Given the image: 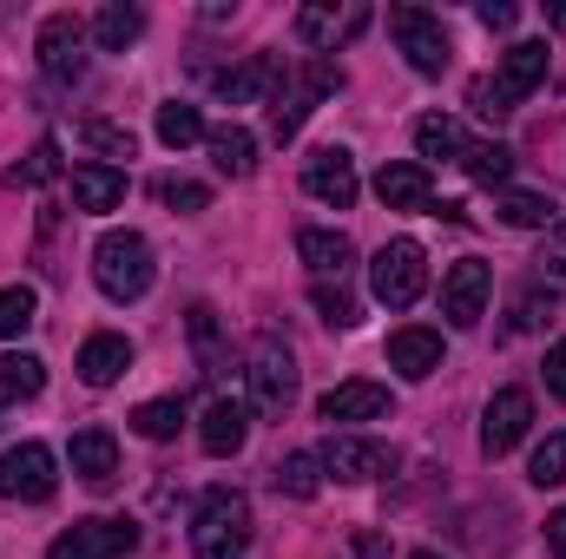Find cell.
Here are the masks:
<instances>
[{
    "label": "cell",
    "instance_id": "19",
    "mask_svg": "<svg viewBox=\"0 0 566 559\" xmlns=\"http://www.w3.org/2000/svg\"><path fill=\"white\" fill-rule=\"evenodd\" d=\"M66 461H73V474H80L86 487H113V481H119V441H113L106 428H80L73 447H66Z\"/></svg>",
    "mask_w": 566,
    "mask_h": 559
},
{
    "label": "cell",
    "instance_id": "2",
    "mask_svg": "<svg viewBox=\"0 0 566 559\" xmlns=\"http://www.w3.org/2000/svg\"><path fill=\"white\" fill-rule=\"evenodd\" d=\"M541 80H547V40H521V46H507V53H501V73L474 80L468 106H474L481 119H507V113H514Z\"/></svg>",
    "mask_w": 566,
    "mask_h": 559
},
{
    "label": "cell",
    "instance_id": "11",
    "mask_svg": "<svg viewBox=\"0 0 566 559\" xmlns=\"http://www.w3.org/2000/svg\"><path fill=\"white\" fill-rule=\"evenodd\" d=\"M316 461H323V474H336V481H349V487H369V481H389V474H396V447L363 441V434H336Z\"/></svg>",
    "mask_w": 566,
    "mask_h": 559
},
{
    "label": "cell",
    "instance_id": "39",
    "mask_svg": "<svg viewBox=\"0 0 566 559\" xmlns=\"http://www.w3.org/2000/svg\"><path fill=\"white\" fill-rule=\"evenodd\" d=\"M310 296H316V309H323V323H336V329H356V323H363V309H356V296H349L343 283H336V289H329V283H316Z\"/></svg>",
    "mask_w": 566,
    "mask_h": 559
},
{
    "label": "cell",
    "instance_id": "42",
    "mask_svg": "<svg viewBox=\"0 0 566 559\" xmlns=\"http://www.w3.org/2000/svg\"><path fill=\"white\" fill-rule=\"evenodd\" d=\"M474 20H481L488 33H507V27L521 20V7H514V0H481V7H474Z\"/></svg>",
    "mask_w": 566,
    "mask_h": 559
},
{
    "label": "cell",
    "instance_id": "24",
    "mask_svg": "<svg viewBox=\"0 0 566 559\" xmlns=\"http://www.w3.org/2000/svg\"><path fill=\"white\" fill-rule=\"evenodd\" d=\"M389 369H402L409 382H428L441 369V336L434 329H396L389 336Z\"/></svg>",
    "mask_w": 566,
    "mask_h": 559
},
{
    "label": "cell",
    "instance_id": "29",
    "mask_svg": "<svg viewBox=\"0 0 566 559\" xmlns=\"http://www.w3.org/2000/svg\"><path fill=\"white\" fill-rule=\"evenodd\" d=\"M461 171H468L474 184H507L514 151H507L501 139H468V145H461Z\"/></svg>",
    "mask_w": 566,
    "mask_h": 559
},
{
    "label": "cell",
    "instance_id": "20",
    "mask_svg": "<svg viewBox=\"0 0 566 559\" xmlns=\"http://www.w3.org/2000/svg\"><path fill=\"white\" fill-rule=\"evenodd\" d=\"M244 434H251V409L238 402V395H211V409L198 421V441H205V454H238L244 447Z\"/></svg>",
    "mask_w": 566,
    "mask_h": 559
},
{
    "label": "cell",
    "instance_id": "13",
    "mask_svg": "<svg viewBox=\"0 0 566 559\" xmlns=\"http://www.w3.org/2000/svg\"><path fill=\"white\" fill-rule=\"evenodd\" d=\"M488 289H494V271H488L481 257L448 264V277H441V316H448L454 329H474V323L488 316Z\"/></svg>",
    "mask_w": 566,
    "mask_h": 559
},
{
    "label": "cell",
    "instance_id": "28",
    "mask_svg": "<svg viewBox=\"0 0 566 559\" xmlns=\"http://www.w3.org/2000/svg\"><path fill=\"white\" fill-rule=\"evenodd\" d=\"M139 33H145V13H139V7H126V0L99 7V20H93V40H99V53H126Z\"/></svg>",
    "mask_w": 566,
    "mask_h": 559
},
{
    "label": "cell",
    "instance_id": "31",
    "mask_svg": "<svg viewBox=\"0 0 566 559\" xmlns=\"http://www.w3.org/2000/svg\"><path fill=\"white\" fill-rule=\"evenodd\" d=\"M271 481H277V494H290V500H316V487H323V461L296 447V454H283L277 461Z\"/></svg>",
    "mask_w": 566,
    "mask_h": 559
},
{
    "label": "cell",
    "instance_id": "21",
    "mask_svg": "<svg viewBox=\"0 0 566 559\" xmlns=\"http://www.w3.org/2000/svg\"><path fill=\"white\" fill-rule=\"evenodd\" d=\"M316 415L329 421V428H336V421H382L389 415V389H382V382H336V389L316 402Z\"/></svg>",
    "mask_w": 566,
    "mask_h": 559
},
{
    "label": "cell",
    "instance_id": "9",
    "mask_svg": "<svg viewBox=\"0 0 566 559\" xmlns=\"http://www.w3.org/2000/svg\"><path fill=\"white\" fill-rule=\"evenodd\" d=\"M33 53H40L46 80H66L73 86L86 73V20L80 13H46L40 33H33Z\"/></svg>",
    "mask_w": 566,
    "mask_h": 559
},
{
    "label": "cell",
    "instance_id": "36",
    "mask_svg": "<svg viewBox=\"0 0 566 559\" xmlns=\"http://www.w3.org/2000/svg\"><path fill=\"white\" fill-rule=\"evenodd\" d=\"M80 145H86V151H99V165L133 158V133H126V126H113V119H80Z\"/></svg>",
    "mask_w": 566,
    "mask_h": 559
},
{
    "label": "cell",
    "instance_id": "8",
    "mask_svg": "<svg viewBox=\"0 0 566 559\" xmlns=\"http://www.w3.org/2000/svg\"><path fill=\"white\" fill-rule=\"evenodd\" d=\"M53 487H60V461H53L46 441H20V447L0 454V494L7 500L40 507V500H53Z\"/></svg>",
    "mask_w": 566,
    "mask_h": 559
},
{
    "label": "cell",
    "instance_id": "41",
    "mask_svg": "<svg viewBox=\"0 0 566 559\" xmlns=\"http://www.w3.org/2000/svg\"><path fill=\"white\" fill-rule=\"evenodd\" d=\"M158 204H171V211H205V204H211V191H205V184H191V178H158Z\"/></svg>",
    "mask_w": 566,
    "mask_h": 559
},
{
    "label": "cell",
    "instance_id": "47",
    "mask_svg": "<svg viewBox=\"0 0 566 559\" xmlns=\"http://www.w3.org/2000/svg\"><path fill=\"white\" fill-rule=\"evenodd\" d=\"M409 559H441V553H409Z\"/></svg>",
    "mask_w": 566,
    "mask_h": 559
},
{
    "label": "cell",
    "instance_id": "25",
    "mask_svg": "<svg viewBox=\"0 0 566 559\" xmlns=\"http://www.w3.org/2000/svg\"><path fill=\"white\" fill-rule=\"evenodd\" d=\"M205 145H211V158H218L224 178H251L258 171V139L244 126H218V133H205Z\"/></svg>",
    "mask_w": 566,
    "mask_h": 559
},
{
    "label": "cell",
    "instance_id": "43",
    "mask_svg": "<svg viewBox=\"0 0 566 559\" xmlns=\"http://www.w3.org/2000/svg\"><path fill=\"white\" fill-rule=\"evenodd\" d=\"M547 395H554V402H566V336L547 349Z\"/></svg>",
    "mask_w": 566,
    "mask_h": 559
},
{
    "label": "cell",
    "instance_id": "10",
    "mask_svg": "<svg viewBox=\"0 0 566 559\" xmlns=\"http://www.w3.org/2000/svg\"><path fill=\"white\" fill-rule=\"evenodd\" d=\"M139 547V527L133 520H73L53 547H46V559H119Z\"/></svg>",
    "mask_w": 566,
    "mask_h": 559
},
{
    "label": "cell",
    "instance_id": "37",
    "mask_svg": "<svg viewBox=\"0 0 566 559\" xmlns=\"http://www.w3.org/2000/svg\"><path fill=\"white\" fill-rule=\"evenodd\" d=\"M527 481H534V487H560V481H566V434H547V441L534 447Z\"/></svg>",
    "mask_w": 566,
    "mask_h": 559
},
{
    "label": "cell",
    "instance_id": "4",
    "mask_svg": "<svg viewBox=\"0 0 566 559\" xmlns=\"http://www.w3.org/2000/svg\"><path fill=\"white\" fill-rule=\"evenodd\" d=\"M336 86H343V66H336V60H323V53H310V60L283 80V93L271 99V139L290 145L296 133H303V119L316 113V99H329Z\"/></svg>",
    "mask_w": 566,
    "mask_h": 559
},
{
    "label": "cell",
    "instance_id": "44",
    "mask_svg": "<svg viewBox=\"0 0 566 559\" xmlns=\"http://www.w3.org/2000/svg\"><path fill=\"white\" fill-rule=\"evenodd\" d=\"M547 553H560V559H566V507L554 514V520H547Z\"/></svg>",
    "mask_w": 566,
    "mask_h": 559
},
{
    "label": "cell",
    "instance_id": "26",
    "mask_svg": "<svg viewBox=\"0 0 566 559\" xmlns=\"http://www.w3.org/2000/svg\"><path fill=\"white\" fill-rule=\"evenodd\" d=\"M494 211H501V224H514V231H554V198H547V191H501Z\"/></svg>",
    "mask_w": 566,
    "mask_h": 559
},
{
    "label": "cell",
    "instance_id": "6",
    "mask_svg": "<svg viewBox=\"0 0 566 559\" xmlns=\"http://www.w3.org/2000/svg\"><path fill=\"white\" fill-rule=\"evenodd\" d=\"M244 382H251L258 415L283 421V415H290V402H296V356L283 349L277 336H258V342H251V356H244Z\"/></svg>",
    "mask_w": 566,
    "mask_h": 559
},
{
    "label": "cell",
    "instance_id": "33",
    "mask_svg": "<svg viewBox=\"0 0 566 559\" xmlns=\"http://www.w3.org/2000/svg\"><path fill=\"white\" fill-rule=\"evenodd\" d=\"M461 145H468V133H461L448 113L416 119V151H422V158H461Z\"/></svg>",
    "mask_w": 566,
    "mask_h": 559
},
{
    "label": "cell",
    "instance_id": "22",
    "mask_svg": "<svg viewBox=\"0 0 566 559\" xmlns=\"http://www.w3.org/2000/svg\"><path fill=\"white\" fill-rule=\"evenodd\" d=\"M296 257L316 271V283H329V277L343 283L349 264H356V244H349L343 231H316V224H310V231H296Z\"/></svg>",
    "mask_w": 566,
    "mask_h": 559
},
{
    "label": "cell",
    "instance_id": "32",
    "mask_svg": "<svg viewBox=\"0 0 566 559\" xmlns=\"http://www.w3.org/2000/svg\"><path fill=\"white\" fill-rule=\"evenodd\" d=\"M191 342H198L205 376H224V369H231V356H224V342H218V309H211V303H191Z\"/></svg>",
    "mask_w": 566,
    "mask_h": 559
},
{
    "label": "cell",
    "instance_id": "7",
    "mask_svg": "<svg viewBox=\"0 0 566 559\" xmlns=\"http://www.w3.org/2000/svg\"><path fill=\"white\" fill-rule=\"evenodd\" d=\"M389 33H396V46L409 53V66H416L422 80H441V73H448L454 40H448L441 13H422V7H389Z\"/></svg>",
    "mask_w": 566,
    "mask_h": 559
},
{
    "label": "cell",
    "instance_id": "1",
    "mask_svg": "<svg viewBox=\"0 0 566 559\" xmlns=\"http://www.w3.org/2000/svg\"><path fill=\"white\" fill-rule=\"evenodd\" d=\"M251 547V500L238 487H205L191 514V559H244Z\"/></svg>",
    "mask_w": 566,
    "mask_h": 559
},
{
    "label": "cell",
    "instance_id": "12",
    "mask_svg": "<svg viewBox=\"0 0 566 559\" xmlns=\"http://www.w3.org/2000/svg\"><path fill=\"white\" fill-rule=\"evenodd\" d=\"M303 191H310L316 204H329V211H349V204H356V191H363V178H356V158H349L343 145H323V151H310V158H303Z\"/></svg>",
    "mask_w": 566,
    "mask_h": 559
},
{
    "label": "cell",
    "instance_id": "14",
    "mask_svg": "<svg viewBox=\"0 0 566 559\" xmlns=\"http://www.w3.org/2000/svg\"><path fill=\"white\" fill-rule=\"evenodd\" d=\"M527 428H534V395H527V389H501V395L488 402V415H481V454L501 461L507 447L527 441Z\"/></svg>",
    "mask_w": 566,
    "mask_h": 559
},
{
    "label": "cell",
    "instance_id": "3",
    "mask_svg": "<svg viewBox=\"0 0 566 559\" xmlns=\"http://www.w3.org/2000/svg\"><path fill=\"white\" fill-rule=\"evenodd\" d=\"M151 277H158V264H151V244H145L139 231H106L93 244V283H99V296L139 303L145 289H151Z\"/></svg>",
    "mask_w": 566,
    "mask_h": 559
},
{
    "label": "cell",
    "instance_id": "5",
    "mask_svg": "<svg viewBox=\"0 0 566 559\" xmlns=\"http://www.w3.org/2000/svg\"><path fill=\"white\" fill-rule=\"evenodd\" d=\"M369 289H376V303H389V309H416L428 289V251L416 238H389L382 251H376V264H369Z\"/></svg>",
    "mask_w": 566,
    "mask_h": 559
},
{
    "label": "cell",
    "instance_id": "45",
    "mask_svg": "<svg viewBox=\"0 0 566 559\" xmlns=\"http://www.w3.org/2000/svg\"><path fill=\"white\" fill-rule=\"evenodd\" d=\"M356 559H389V540H382V534H363V540H356Z\"/></svg>",
    "mask_w": 566,
    "mask_h": 559
},
{
    "label": "cell",
    "instance_id": "35",
    "mask_svg": "<svg viewBox=\"0 0 566 559\" xmlns=\"http://www.w3.org/2000/svg\"><path fill=\"white\" fill-rule=\"evenodd\" d=\"M178 421H185V402H178V395H158V402H139V409H133V428H139L145 441H171Z\"/></svg>",
    "mask_w": 566,
    "mask_h": 559
},
{
    "label": "cell",
    "instance_id": "34",
    "mask_svg": "<svg viewBox=\"0 0 566 559\" xmlns=\"http://www.w3.org/2000/svg\"><path fill=\"white\" fill-rule=\"evenodd\" d=\"M158 139L171 145V151L198 145V139H205V119H198V106H185V99H165V106H158Z\"/></svg>",
    "mask_w": 566,
    "mask_h": 559
},
{
    "label": "cell",
    "instance_id": "15",
    "mask_svg": "<svg viewBox=\"0 0 566 559\" xmlns=\"http://www.w3.org/2000/svg\"><path fill=\"white\" fill-rule=\"evenodd\" d=\"M283 80H290V66H283L277 53H251L244 66L218 73V99H231V106H251V99H277Z\"/></svg>",
    "mask_w": 566,
    "mask_h": 559
},
{
    "label": "cell",
    "instance_id": "30",
    "mask_svg": "<svg viewBox=\"0 0 566 559\" xmlns=\"http://www.w3.org/2000/svg\"><path fill=\"white\" fill-rule=\"evenodd\" d=\"M33 323H40V296H33V283H7V289H0V342H20Z\"/></svg>",
    "mask_w": 566,
    "mask_h": 559
},
{
    "label": "cell",
    "instance_id": "38",
    "mask_svg": "<svg viewBox=\"0 0 566 559\" xmlns=\"http://www.w3.org/2000/svg\"><path fill=\"white\" fill-rule=\"evenodd\" d=\"M534 277L547 283V289H566V218H554V231H547V244L534 257Z\"/></svg>",
    "mask_w": 566,
    "mask_h": 559
},
{
    "label": "cell",
    "instance_id": "23",
    "mask_svg": "<svg viewBox=\"0 0 566 559\" xmlns=\"http://www.w3.org/2000/svg\"><path fill=\"white\" fill-rule=\"evenodd\" d=\"M376 198H382L389 211H428V204H434L428 165H382V171H376Z\"/></svg>",
    "mask_w": 566,
    "mask_h": 559
},
{
    "label": "cell",
    "instance_id": "16",
    "mask_svg": "<svg viewBox=\"0 0 566 559\" xmlns=\"http://www.w3.org/2000/svg\"><path fill=\"white\" fill-rule=\"evenodd\" d=\"M369 27V13L363 7H349V13H336L329 0H316V7H296V40L310 46V53H336L343 40H356Z\"/></svg>",
    "mask_w": 566,
    "mask_h": 559
},
{
    "label": "cell",
    "instance_id": "40",
    "mask_svg": "<svg viewBox=\"0 0 566 559\" xmlns=\"http://www.w3.org/2000/svg\"><path fill=\"white\" fill-rule=\"evenodd\" d=\"M60 178V145L40 139L33 151H27V165H13V184H53Z\"/></svg>",
    "mask_w": 566,
    "mask_h": 559
},
{
    "label": "cell",
    "instance_id": "46",
    "mask_svg": "<svg viewBox=\"0 0 566 559\" xmlns=\"http://www.w3.org/2000/svg\"><path fill=\"white\" fill-rule=\"evenodd\" d=\"M547 20H554V27H560V33H566V0H560V7H554V13H547Z\"/></svg>",
    "mask_w": 566,
    "mask_h": 559
},
{
    "label": "cell",
    "instance_id": "18",
    "mask_svg": "<svg viewBox=\"0 0 566 559\" xmlns=\"http://www.w3.org/2000/svg\"><path fill=\"white\" fill-rule=\"evenodd\" d=\"M126 369H133V342H126L119 329H99V336L80 342V382H86V389H113Z\"/></svg>",
    "mask_w": 566,
    "mask_h": 559
},
{
    "label": "cell",
    "instance_id": "17",
    "mask_svg": "<svg viewBox=\"0 0 566 559\" xmlns=\"http://www.w3.org/2000/svg\"><path fill=\"white\" fill-rule=\"evenodd\" d=\"M119 204H126V171H119V165H99V158L73 165V211L106 218V211H119Z\"/></svg>",
    "mask_w": 566,
    "mask_h": 559
},
{
    "label": "cell",
    "instance_id": "27",
    "mask_svg": "<svg viewBox=\"0 0 566 559\" xmlns=\"http://www.w3.org/2000/svg\"><path fill=\"white\" fill-rule=\"evenodd\" d=\"M40 389H46V362L40 356H27V349L20 356H0V409L7 402H33Z\"/></svg>",
    "mask_w": 566,
    "mask_h": 559
}]
</instances>
